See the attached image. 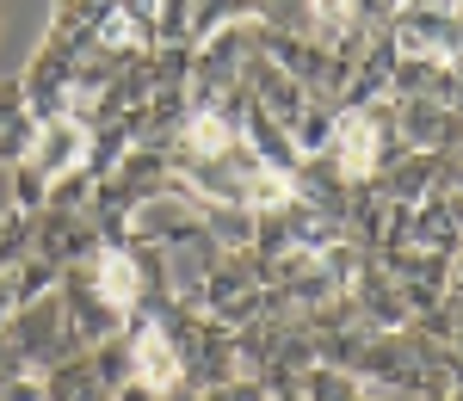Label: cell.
Here are the masks:
<instances>
[{
  "label": "cell",
  "mask_w": 463,
  "mask_h": 401,
  "mask_svg": "<svg viewBox=\"0 0 463 401\" xmlns=\"http://www.w3.org/2000/svg\"><path fill=\"white\" fill-rule=\"evenodd\" d=\"M185 136H192V148H211V154L235 143V130H229L222 117H192V130H185Z\"/></svg>",
  "instance_id": "cell-4"
},
{
  "label": "cell",
  "mask_w": 463,
  "mask_h": 401,
  "mask_svg": "<svg viewBox=\"0 0 463 401\" xmlns=\"http://www.w3.org/2000/svg\"><path fill=\"white\" fill-rule=\"evenodd\" d=\"M99 291H106L111 309H130V303H137V266H130V254L99 259Z\"/></svg>",
  "instance_id": "cell-3"
},
{
  "label": "cell",
  "mask_w": 463,
  "mask_h": 401,
  "mask_svg": "<svg viewBox=\"0 0 463 401\" xmlns=\"http://www.w3.org/2000/svg\"><path fill=\"white\" fill-rule=\"evenodd\" d=\"M137 377H143L148 389H174V383H179V359H174V346H167V333H161V328L137 333Z\"/></svg>",
  "instance_id": "cell-1"
},
{
  "label": "cell",
  "mask_w": 463,
  "mask_h": 401,
  "mask_svg": "<svg viewBox=\"0 0 463 401\" xmlns=\"http://www.w3.org/2000/svg\"><path fill=\"white\" fill-rule=\"evenodd\" d=\"M316 6H321L327 25H346V0H316Z\"/></svg>",
  "instance_id": "cell-5"
},
{
  "label": "cell",
  "mask_w": 463,
  "mask_h": 401,
  "mask_svg": "<svg viewBox=\"0 0 463 401\" xmlns=\"http://www.w3.org/2000/svg\"><path fill=\"white\" fill-rule=\"evenodd\" d=\"M377 167V124H364V117H346L340 124V173H371Z\"/></svg>",
  "instance_id": "cell-2"
}]
</instances>
